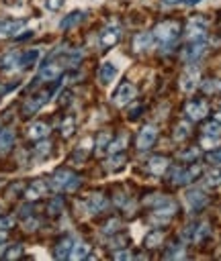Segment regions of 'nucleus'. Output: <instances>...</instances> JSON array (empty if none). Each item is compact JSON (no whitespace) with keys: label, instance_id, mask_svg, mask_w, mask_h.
Segmentation results:
<instances>
[{"label":"nucleus","instance_id":"11","mask_svg":"<svg viewBox=\"0 0 221 261\" xmlns=\"http://www.w3.org/2000/svg\"><path fill=\"white\" fill-rule=\"evenodd\" d=\"M207 112H209V106H207V102L205 100H190L188 104H186V116L190 118V120H201V118H205L207 116Z\"/></svg>","mask_w":221,"mask_h":261},{"label":"nucleus","instance_id":"38","mask_svg":"<svg viewBox=\"0 0 221 261\" xmlns=\"http://www.w3.org/2000/svg\"><path fill=\"white\" fill-rule=\"evenodd\" d=\"M20 253H23V247L20 245H12L8 251H4V257L6 259H16V257H20Z\"/></svg>","mask_w":221,"mask_h":261},{"label":"nucleus","instance_id":"41","mask_svg":"<svg viewBox=\"0 0 221 261\" xmlns=\"http://www.w3.org/2000/svg\"><path fill=\"white\" fill-rule=\"evenodd\" d=\"M14 224V218L12 216H0V230H6Z\"/></svg>","mask_w":221,"mask_h":261},{"label":"nucleus","instance_id":"9","mask_svg":"<svg viewBox=\"0 0 221 261\" xmlns=\"http://www.w3.org/2000/svg\"><path fill=\"white\" fill-rule=\"evenodd\" d=\"M25 29V20H14V18H0V39L4 37H14Z\"/></svg>","mask_w":221,"mask_h":261},{"label":"nucleus","instance_id":"12","mask_svg":"<svg viewBox=\"0 0 221 261\" xmlns=\"http://www.w3.org/2000/svg\"><path fill=\"white\" fill-rule=\"evenodd\" d=\"M119 39H121V29H119L117 24H108V27H104L102 33H100V45H102V47H113Z\"/></svg>","mask_w":221,"mask_h":261},{"label":"nucleus","instance_id":"19","mask_svg":"<svg viewBox=\"0 0 221 261\" xmlns=\"http://www.w3.org/2000/svg\"><path fill=\"white\" fill-rule=\"evenodd\" d=\"M168 165H170V161H168V157H164V155H156V157H151V159L147 161V169H149L151 173H156V175L164 173V171L168 169Z\"/></svg>","mask_w":221,"mask_h":261},{"label":"nucleus","instance_id":"17","mask_svg":"<svg viewBox=\"0 0 221 261\" xmlns=\"http://www.w3.org/2000/svg\"><path fill=\"white\" fill-rule=\"evenodd\" d=\"M106 206H108V200H106L102 194H90L88 200H86V208H88V212H92V214L102 212Z\"/></svg>","mask_w":221,"mask_h":261},{"label":"nucleus","instance_id":"49","mask_svg":"<svg viewBox=\"0 0 221 261\" xmlns=\"http://www.w3.org/2000/svg\"><path fill=\"white\" fill-rule=\"evenodd\" d=\"M164 2H166V4H176L178 0H164Z\"/></svg>","mask_w":221,"mask_h":261},{"label":"nucleus","instance_id":"44","mask_svg":"<svg viewBox=\"0 0 221 261\" xmlns=\"http://www.w3.org/2000/svg\"><path fill=\"white\" fill-rule=\"evenodd\" d=\"M166 257H168V259H172V257H182V251L172 249V251H168V253H166Z\"/></svg>","mask_w":221,"mask_h":261},{"label":"nucleus","instance_id":"34","mask_svg":"<svg viewBox=\"0 0 221 261\" xmlns=\"http://www.w3.org/2000/svg\"><path fill=\"white\" fill-rule=\"evenodd\" d=\"M108 143H110V135L108 133H102L98 137V141H96V153H104L106 147H108Z\"/></svg>","mask_w":221,"mask_h":261},{"label":"nucleus","instance_id":"18","mask_svg":"<svg viewBox=\"0 0 221 261\" xmlns=\"http://www.w3.org/2000/svg\"><path fill=\"white\" fill-rule=\"evenodd\" d=\"M186 204H188L190 210H198V208H203L207 204V196L201 190H190L186 194Z\"/></svg>","mask_w":221,"mask_h":261},{"label":"nucleus","instance_id":"35","mask_svg":"<svg viewBox=\"0 0 221 261\" xmlns=\"http://www.w3.org/2000/svg\"><path fill=\"white\" fill-rule=\"evenodd\" d=\"M160 243H162V232H158V230L149 232L147 239H145V247H149V249H153V247L160 245Z\"/></svg>","mask_w":221,"mask_h":261},{"label":"nucleus","instance_id":"45","mask_svg":"<svg viewBox=\"0 0 221 261\" xmlns=\"http://www.w3.org/2000/svg\"><path fill=\"white\" fill-rule=\"evenodd\" d=\"M209 161H213V163H221V153H211V155H209Z\"/></svg>","mask_w":221,"mask_h":261},{"label":"nucleus","instance_id":"15","mask_svg":"<svg viewBox=\"0 0 221 261\" xmlns=\"http://www.w3.org/2000/svg\"><path fill=\"white\" fill-rule=\"evenodd\" d=\"M45 192H47V184H45L43 179H35V181H31V184L27 186L25 198H27V200H39V198H43Z\"/></svg>","mask_w":221,"mask_h":261},{"label":"nucleus","instance_id":"7","mask_svg":"<svg viewBox=\"0 0 221 261\" xmlns=\"http://www.w3.org/2000/svg\"><path fill=\"white\" fill-rule=\"evenodd\" d=\"M133 98H135V86H133L131 82H123V84L117 88V92H115V96H113V102H115L117 106H125V104H129Z\"/></svg>","mask_w":221,"mask_h":261},{"label":"nucleus","instance_id":"10","mask_svg":"<svg viewBox=\"0 0 221 261\" xmlns=\"http://www.w3.org/2000/svg\"><path fill=\"white\" fill-rule=\"evenodd\" d=\"M205 51H207L205 39H201V41H190L188 47L184 49L182 57H184V61H196V59H201V57L205 55Z\"/></svg>","mask_w":221,"mask_h":261},{"label":"nucleus","instance_id":"1","mask_svg":"<svg viewBox=\"0 0 221 261\" xmlns=\"http://www.w3.org/2000/svg\"><path fill=\"white\" fill-rule=\"evenodd\" d=\"M178 35H180V24L174 22V20L160 22V24H156V29H153V39H156L162 47H170L172 43H176Z\"/></svg>","mask_w":221,"mask_h":261},{"label":"nucleus","instance_id":"39","mask_svg":"<svg viewBox=\"0 0 221 261\" xmlns=\"http://www.w3.org/2000/svg\"><path fill=\"white\" fill-rule=\"evenodd\" d=\"M219 88H221V84H219L217 80H209V82H205V84H203V90H205L207 94H211V92H217Z\"/></svg>","mask_w":221,"mask_h":261},{"label":"nucleus","instance_id":"25","mask_svg":"<svg viewBox=\"0 0 221 261\" xmlns=\"http://www.w3.org/2000/svg\"><path fill=\"white\" fill-rule=\"evenodd\" d=\"M12 145H14V130H12V128L0 130V153L10 151Z\"/></svg>","mask_w":221,"mask_h":261},{"label":"nucleus","instance_id":"2","mask_svg":"<svg viewBox=\"0 0 221 261\" xmlns=\"http://www.w3.org/2000/svg\"><path fill=\"white\" fill-rule=\"evenodd\" d=\"M53 190L57 192H74L80 188V177L74 175L70 169H57L53 175H51V184H49Z\"/></svg>","mask_w":221,"mask_h":261},{"label":"nucleus","instance_id":"31","mask_svg":"<svg viewBox=\"0 0 221 261\" xmlns=\"http://www.w3.org/2000/svg\"><path fill=\"white\" fill-rule=\"evenodd\" d=\"M203 135H209V137H221V122L217 120H211L203 126Z\"/></svg>","mask_w":221,"mask_h":261},{"label":"nucleus","instance_id":"13","mask_svg":"<svg viewBox=\"0 0 221 261\" xmlns=\"http://www.w3.org/2000/svg\"><path fill=\"white\" fill-rule=\"evenodd\" d=\"M47 98H49V94L47 92H41V94H37V96H33V98H29L25 104H23V114H27V116H31V114H35L45 102H47Z\"/></svg>","mask_w":221,"mask_h":261},{"label":"nucleus","instance_id":"43","mask_svg":"<svg viewBox=\"0 0 221 261\" xmlns=\"http://www.w3.org/2000/svg\"><path fill=\"white\" fill-rule=\"evenodd\" d=\"M37 226H39V220H37V218H29V220H25V228L33 230V228H37Z\"/></svg>","mask_w":221,"mask_h":261},{"label":"nucleus","instance_id":"50","mask_svg":"<svg viewBox=\"0 0 221 261\" xmlns=\"http://www.w3.org/2000/svg\"><path fill=\"white\" fill-rule=\"evenodd\" d=\"M217 122H221V112H217V118H215Z\"/></svg>","mask_w":221,"mask_h":261},{"label":"nucleus","instance_id":"36","mask_svg":"<svg viewBox=\"0 0 221 261\" xmlns=\"http://www.w3.org/2000/svg\"><path fill=\"white\" fill-rule=\"evenodd\" d=\"M219 143H221V137H209V135H203V139H201V145L207 147V149H213V147H217Z\"/></svg>","mask_w":221,"mask_h":261},{"label":"nucleus","instance_id":"32","mask_svg":"<svg viewBox=\"0 0 221 261\" xmlns=\"http://www.w3.org/2000/svg\"><path fill=\"white\" fill-rule=\"evenodd\" d=\"M61 210H63V200H61V198H53V200L49 202V206H47L49 216H57Z\"/></svg>","mask_w":221,"mask_h":261},{"label":"nucleus","instance_id":"40","mask_svg":"<svg viewBox=\"0 0 221 261\" xmlns=\"http://www.w3.org/2000/svg\"><path fill=\"white\" fill-rule=\"evenodd\" d=\"M72 133H74V120L72 118H65L63 124H61V135L63 137H70Z\"/></svg>","mask_w":221,"mask_h":261},{"label":"nucleus","instance_id":"42","mask_svg":"<svg viewBox=\"0 0 221 261\" xmlns=\"http://www.w3.org/2000/svg\"><path fill=\"white\" fill-rule=\"evenodd\" d=\"M49 10H59L61 6H63V0H47V4H45Z\"/></svg>","mask_w":221,"mask_h":261},{"label":"nucleus","instance_id":"20","mask_svg":"<svg viewBox=\"0 0 221 261\" xmlns=\"http://www.w3.org/2000/svg\"><path fill=\"white\" fill-rule=\"evenodd\" d=\"M151 41H153V35H149V33H139V35H135V39H133V51H135V53L147 51V49L151 47Z\"/></svg>","mask_w":221,"mask_h":261},{"label":"nucleus","instance_id":"8","mask_svg":"<svg viewBox=\"0 0 221 261\" xmlns=\"http://www.w3.org/2000/svg\"><path fill=\"white\" fill-rule=\"evenodd\" d=\"M63 67H65V63L63 61H47L41 69H39V77L41 80H47V82H51V80H55V77H59L61 75V71H63Z\"/></svg>","mask_w":221,"mask_h":261},{"label":"nucleus","instance_id":"23","mask_svg":"<svg viewBox=\"0 0 221 261\" xmlns=\"http://www.w3.org/2000/svg\"><path fill=\"white\" fill-rule=\"evenodd\" d=\"M115 77H117V67H115L113 63H102L100 69H98V82L106 86V84H110Z\"/></svg>","mask_w":221,"mask_h":261},{"label":"nucleus","instance_id":"51","mask_svg":"<svg viewBox=\"0 0 221 261\" xmlns=\"http://www.w3.org/2000/svg\"><path fill=\"white\" fill-rule=\"evenodd\" d=\"M4 92H6V90H4V88H2V86H0V94H4Z\"/></svg>","mask_w":221,"mask_h":261},{"label":"nucleus","instance_id":"30","mask_svg":"<svg viewBox=\"0 0 221 261\" xmlns=\"http://www.w3.org/2000/svg\"><path fill=\"white\" fill-rule=\"evenodd\" d=\"M123 165H125V157L121 153H113V157L106 161V169L108 171H119Z\"/></svg>","mask_w":221,"mask_h":261},{"label":"nucleus","instance_id":"37","mask_svg":"<svg viewBox=\"0 0 221 261\" xmlns=\"http://www.w3.org/2000/svg\"><path fill=\"white\" fill-rule=\"evenodd\" d=\"M49 149H51V143H49V141H43V143H39V145L35 147V155H37V157H45V155L49 153Z\"/></svg>","mask_w":221,"mask_h":261},{"label":"nucleus","instance_id":"26","mask_svg":"<svg viewBox=\"0 0 221 261\" xmlns=\"http://www.w3.org/2000/svg\"><path fill=\"white\" fill-rule=\"evenodd\" d=\"M88 251H90V245H88V243H84V241L74 243L72 253H70V259H84V257L88 255Z\"/></svg>","mask_w":221,"mask_h":261},{"label":"nucleus","instance_id":"4","mask_svg":"<svg viewBox=\"0 0 221 261\" xmlns=\"http://www.w3.org/2000/svg\"><path fill=\"white\" fill-rule=\"evenodd\" d=\"M158 139V128L153 124H145L141 126V130L137 133V149L139 151H147Z\"/></svg>","mask_w":221,"mask_h":261},{"label":"nucleus","instance_id":"16","mask_svg":"<svg viewBox=\"0 0 221 261\" xmlns=\"http://www.w3.org/2000/svg\"><path fill=\"white\" fill-rule=\"evenodd\" d=\"M47 135H49V126H47L45 122H41V120L31 122L29 128H27V137L33 139V141H41V139H45Z\"/></svg>","mask_w":221,"mask_h":261},{"label":"nucleus","instance_id":"24","mask_svg":"<svg viewBox=\"0 0 221 261\" xmlns=\"http://www.w3.org/2000/svg\"><path fill=\"white\" fill-rule=\"evenodd\" d=\"M18 59H20V53L18 51H6L0 57V67L2 69H16L18 67Z\"/></svg>","mask_w":221,"mask_h":261},{"label":"nucleus","instance_id":"29","mask_svg":"<svg viewBox=\"0 0 221 261\" xmlns=\"http://www.w3.org/2000/svg\"><path fill=\"white\" fill-rule=\"evenodd\" d=\"M188 133H190V126H188V122H178V124L174 126V133H172V137H174V141H184V139L188 137Z\"/></svg>","mask_w":221,"mask_h":261},{"label":"nucleus","instance_id":"33","mask_svg":"<svg viewBox=\"0 0 221 261\" xmlns=\"http://www.w3.org/2000/svg\"><path fill=\"white\" fill-rule=\"evenodd\" d=\"M194 228H196V232L192 234V239H194V241H203V239H205V237H209V232H211V226H209L207 222H201V224H198V226H194Z\"/></svg>","mask_w":221,"mask_h":261},{"label":"nucleus","instance_id":"22","mask_svg":"<svg viewBox=\"0 0 221 261\" xmlns=\"http://www.w3.org/2000/svg\"><path fill=\"white\" fill-rule=\"evenodd\" d=\"M39 55H41V51H39V49H29V51H25V53H20V59H18V67H20V69H27V67H33V65L37 63V59H39Z\"/></svg>","mask_w":221,"mask_h":261},{"label":"nucleus","instance_id":"46","mask_svg":"<svg viewBox=\"0 0 221 261\" xmlns=\"http://www.w3.org/2000/svg\"><path fill=\"white\" fill-rule=\"evenodd\" d=\"M198 155V151L194 149V151H188V153H182V159H190V157H196Z\"/></svg>","mask_w":221,"mask_h":261},{"label":"nucleus","instance_id":"48","mask_svg":"<svg viewBox=\"0 0 221 261\" xmlns=\"http://www.w3.org/2000/svg\"><path fill=\"white\" fill-rule=\"evenodd\" d=\"M198 2H201V0H186V4H188V6H192V4H198Z\"/></svg>","mask_w":221,"mask_h":261},{"label":"nucleus","instance_id":"6","mask_svg":"<svg viewBox=\"0 0 221 261\" xmlns=\"http://www.w3.org/2000/svg\"><path fill=\"white\" fill-rule=\"evenodd\" d=\"M203 173V167L198 165V163H194V165H190L188 169H176L174 173H172V184H190V181H194L198 175Z\"/></svg>","mask_w":221,"mask_h":261},{"label":"nucleus","instance_id":"47","mask_svg":"<svg viewBox=\"0 0 221 261\" xmlns=\"http://www.w3.org/2000/svg\"><path fill=\"white\" fill-rule=\"evenodd\" d=\"M115 257H117V259H127L129 253H127V251H119V253H115Z\"/></svg>","mask_w":221,"mask_h":261},{"label":"nucleus","instance_id":"21","mask_svg":"<svg viewBox=\"0 0 221 261\" xmlns=\"http://www.w3.org/2000/svg\"><path fill=\"white\" fill-rule=\"evenodd\" d=\"M72 247H74V241H72L70 237H63V239H61V241L55 245V251H53V255H55L57 259H70Z\"/></svg>","mask_w":221,"mask_h":261},{"label":"nucleus","instance_id":"3","mask_svg":"<svg viewBox=\"0 0 221 261\" xmlns=\"http://www.w3.org/2000/svg\"><path fill=\"white\" fill-rule=\"evenodd\" d=\"M207 27H209V22H207L205 16H201V14L190 16L188 22H186V37H188V41H201V39H205Z\"/></svg>","mask_w":221,"mask_h":261},{"label":"nucleus","instance_id":"28","mask_svg":"<svg viewBox=\"0 0 221 261\" xmlns=\"http://www.w3.org/2000/svg\"><path fill=\"white\" fill-rule=\"evenodd\" d=\"M125 145H127V135H119L113 143H108V147H106V151L113 155V153H121L123 149H125Z\"/></svg>","mask_w":221,"mask_h":261},{"label":"nucleus","instance_id":"5","mask_svg":"<svg viewBox=\"0 0 221 261\" xmlns=\"http://www.w3.org/2000/svg\"><path fill=\"white\" fill-rule=\"evenodd\" d=\"M176 214V204L174 202H170V200H164V204L162 206H158L156 210H153V214H151V220L156 222V224H166V222H170L172 220V216Z\"/></svg>","mask_w":221,"mask_h":261},{"label":"nucleus","instance_id":"14","mask_svg":"<svg viewBox=\"0 0 221 261\" xmlns=\"http://www.w3.org/2000/svg\"><path fill=\"white\" fill-rule=\"evenodd\" d=\"M198 84V69H186L182 75H180V90L182 92H192Z\"/></svg>","mask_w":221,"mask_h":261},{"label":"nucleus","instance_id":"27","mask_svg":"<svg viewBox=\"0 0 221 261\" xmlns=\"http://www.w3.org/2000/svg\"><path fill=\"white\" fill-rule=\"evenodd\" d=\"M82 16H84V12H80V10H76V12H70L61 22H59V27L61 29H72L74 24H78L80 20H82Z\"/></svg>","mask_w":221,"mask_h":261}]
</instances>
